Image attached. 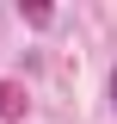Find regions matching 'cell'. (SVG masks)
Wrapping results in <instances>:
<instances>
[{"label":"cell","mask_w":117,"mask_h":124,"mask_svg":"<svg viewBox=\"0 0 117 124\" xmlns=\"http://www.w3.org/2000/svg\"><path fill=\"white\" fill-rule=\"evenodd\" d=\"M111 112H117V68H111Z\"/></svg>","instance_id":"obj_1"}]
</instances>
